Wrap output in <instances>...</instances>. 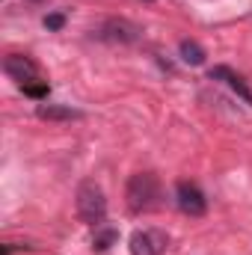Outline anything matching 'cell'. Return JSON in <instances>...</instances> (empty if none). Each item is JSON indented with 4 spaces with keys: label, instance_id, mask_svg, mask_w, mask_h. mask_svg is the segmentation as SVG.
<instances>
[{
    "label": "cell",
    "instance_id": "obj_1",
    "mask_svg": "<svg viewBox=\"0 0 252 255\" xmlns=\"http://www.w3.org/2000/svg\"><path fill=\"white\" fill-rule=\"evenodd\" d=\"M127 208L133 211V214H151V211H157L163 202V193H160V181H157V175H151V172H136V175H130V181H127Z\"/></svg>",
    "mask_w": 252,
    "mask_h": 255
},
{
    "label": "cell",
    "instance_id": "obj_2",
    "mask_svg": "<svg viewBox=\"0 0 252 255\" xmlns=\"http://www.w3.org/2000/svg\"><path fill=\"white\" fill-rule=\"evenodd\" d=\"M77 217L89 226H101L104 217H107V199H104V190L95 184V181H83L77 187Z\"/></svg>",
    "mask_w": 252,
    "mask_h": 255
},
{
    "label": "cell",
    "instance_id": "obj_3",
    "mask_svg": "<svg viewBox=\"0 0 252 255\" xmlns=\"http://www.w3.org/2000/svg\"><path fill=\"white\" fill-rule=\"evenodd\" d=\"M3 71H6L12 80H18L21 89H24V86H33V83L39 80V65L33 63L30 57H21V54H9V57L3 60Z\"/></svg>",
    "mask_w": 252,
    "mask_h": 255
},
{
    "label": "cell",
    "instance_id": "obj_4",
    "mask_svg": "<svg viewBox=\"0 0 252 255\" xmlns=\"http://www.w3.org/2000/svg\"><path fill=\"white\" fill-rule=\"evenodd\" d=\"M95 36L104 39V42H122V45H130V42L139 39V27L130 24V21H122V18H110V21H104V24L98 27Z\"/></svg>",
    "mask_w": 252,
    "mask_h": 255
},
{
    "label": "cell",
    "instance_id": "obj_5",
    "mask_svg": "<svg viewBox=\"0 0 252 255\" xmlns=\"http://www.w3.org/2000/svg\"><path fill=\"white\" fill-rule=\"evenodd\" d=\"M175 202H178V208L190 214V217H202L205 211H208V202H205V196L202 190L196 187V184H190V181H178V187H175Z\"/></svg>",
    "mask_w": 252,
    "mask_h": 255
},
{
    "label": "cell",
    "instance_id": "obj_6",
    "mask_svg": "<svg viewBox=\"0 0 252 255\" xmlns=\"http://www.w3.org/2000/svg\"><path fill=\"white\" fill-rule=\"evenodd\" d=\"M166 250V238L157 232H133L130 235V255H160Z\"/></svg>",
    "mask_w": 252,
    "mask_h": 255
},
{
    "label": "cell",
    "instance_id": "obj_7",
    "mask_svg": "<svg viewBox=\"0 0 252 255\" xmlns=\"http://www.w3.org/2000/svg\"><path fill=\"white\" fill-rule=\"evenodd\" d=\"M208 77H211V80H223V83H229V89H232V92H238V98H244V101L252 107V89L244 83V77H241V74H235L229 65H217V68H211V71H208Z\"/></svg>",
    "mask_w": 252,
    "mask_h": 255
},
{
    "label": "cell",
    "instance_id": "obj_8",
    "mask_svg": "<svg viewBox=\"0 0 252 255\" xmlns=\"http://www.w3.org/2000/svg\"><path fill=\"white\" fill-rule=\"evenodd\" d=\"M36 116L39 119H48V122H71V119H80L83 113L68 107V104H39L36 107Z\"/></svg>",
    "mask_w": 252,
    "mask_h": 255
},
{
    "label": "cell",
    "instance_id": "obj_9",
    "mask_svg": "<svg viewBox=\"0 0 252 255\" xmlns=\"http://www.w3.org/2000/svg\"><path fill=\"white\" fill-rule=\"evenodd\" d=\"M178 51H181V60H184L187 65H205V51H202V45H199V42L184 39Z\"/></svg>",
    "mask_w": 252,
    "mask_h": 255
},
{
    "label": "cell",
    "instance_id": "obj_10",
    "mask_svg": "<svg viewBox=\"0 0 252 255\" xmlns=\"http://www.w3.org/2000/svg\"><path fill=\"white\" fill-rule=\"evenodd\" d=\"M98 229H101V226H98ZM116 241H119V232H116V229H101V232H95L92 247H95V253H104V250H110Z\"/></svg>",
    "mask_w": 252,
    "mask_h": 255
},
{
    "label": "cell",
    "instance_id": "obj_11",
    "mask_svg": "<svg viewBox=\"0 0 252 255\" xmlns=\"http://www.w3.org/2000/svg\"><path fill=\"white\" fill-rule=\"evenodd\" d=\"M45 27H48V30H63L65 27V15H60V12L45 15Z\"/></svg>",
    "mask_w": 252,
    "mask_h": 255
},
{
    "label": "cell",
    "instance_id": "obj_12",
    "mask_svg": "<svg viewBox=\"0 0 252 255\" xmlns=\"http://www.w3.org/2000/svg\"><path fill=\"white\" fill-rule=\"evenodd\" d=\"M24 95H30V98H45V95H48V83H33V86H24Z\"/></svg>",
    "mask_w": 252,
    "mask_h": 255
}]
</instances>
